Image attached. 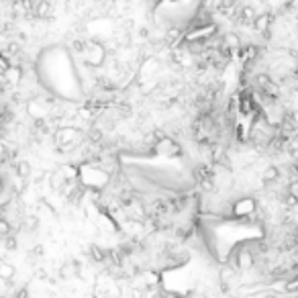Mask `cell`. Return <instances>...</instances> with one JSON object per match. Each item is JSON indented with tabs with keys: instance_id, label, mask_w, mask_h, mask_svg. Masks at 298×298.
Here are the masks:
<instances>
[{
	"instance_id": "cell-1",
	"label": "cell",
	"mask_w": 298,
	"mask_h": 298,
	"mask_svg": "<svg viewBox=\"0 0 298 298\" xmlns=\"http://www.w3.org/2000/svg\"><path fill=\"white\" fill-rule=\"evenodd\" d=\"M253 210H255V202L251 198H241L239 202H235V207H233L235 216H245V214H251Z\"/></svg>"
},
{
	"instance_id": "cell-2",
	"label": "cell",
	"mask_w": 298,
	"mask_h": 298,
	"mask_svg": "<svg viewBox=\"0 0 298 298\" xmlns=\"http://www.w3.org/2000/svg\"><path fill=\"white\" fill-rule=\"evenodd\" d=\"M102 60H104V51H102V47L90 43L88 49H86V61H88L90 65H98Z\"/></svg>"
},
{
	"instance_id": "cell-3",
	"label": "cell",
	"mask_w": 298,
	"mask_h": 298,
	"mask_svg": "<svg viewBox=\"0 0 298 298\" xmlns=\"http://www.w3.org/2000/svg\"><path fill=\"white\" fill-rule=\"evenodd\" d=\"M269 23H272V17H269L268 12H264V15H255V19H253L255 31H260L262 35H266L269 31Z\"/></svg>"
},
{
	"instance_id": "cell-4",
	"label": "cell",
	"mask_w": 298,
	"mask_h": 298,
	"mask_svg": "<svg viewBox=\"0 0 298 298\" xmlns=\"http://www.w3.org/2000/svg\"><path fill=\"white\" fill-rule=\"evenodd\" d=\"M21 67H17V65H8L6 67V72L2 74V80L4 82H8V84H17V82H21Z\"/></svg>"
},
{
	"instance_id": "cell-5",
	"label": "cell",
	"mask_w": 298,
	"mask_h": 298,
	"mask_svg": "<svg viewBox=\"0 0 298 298\" xmlns=\"http://www.w3.org/2000/svg\"><path fill=\"white\" fill-rule=\"evenodd\" d=\"M60 274H61V278H78V274H80L78 262H67L65 266H61Z\"/></svg>"
},
{
	"instance_id": "cell-6",
	"label": "cell",
	"mask_w": 298,
	"mask_h": 298,
	"mask_svg": "<svg viewBox=\"0 0 298 298\" xmlns=\"http://www.w3.org/2000/svg\"><path fill=\"white\" fill-rule=\"evenodd\" d=\"M27 111H29V115L33 119H43L45 117V108L39 104L37 100H29V104H27Z\"/></svg>"
},
{
	"instance_id": "cell-7",
	"label": "cell",
	"mask_w": 298,
	"mask_h": 298,
	"mask_svg": "<svg viewBox=\"0 0 298 298\" xmlns=\"http://www.w3.org/2000/svg\"><path fill=\"white\" fill-rule=\"evenodd\" d=\"M15 274H17L15 266H10L6 262H0V280H12Z\"/></svg>"
},
{
	"instance_id": "cell-8",
	"label": "cell",
	"mask_w": 298,
	"mask_h": 298,
	"mask_svg": "<svg viewBox=\"0 0 298 298\" xmlns=\"http://www.w3.org/2000/svg\"><path fill=\"white\" fill-rule=\"evenodd\" d=\"M278 178H280V172H278V168H274V166L266 168V172H264V180H266V182H276Z\"/></svg>"
},
{
	"instance_id": "cell-9",
	"label": "cell",
	"mask_w": 298,
	"mask_h": 298,
	"mask_svg": "<svg viewBox=\"0 0 298 298\" xmlns=\"http://www.w3.org/2000/svg\"><path fill=\"white\" fill-rule=\"evenodd\" d=\"M37 223H39L37 216H25V219L21 221V227L27 229V231H33V229L37 227Z\"/></svg>"
},
{
	"instance_id": "cell-10",
	"label": "cell",
	"mask_w": 298,
	"mask_h": 298,
	"mask_svg": "<svg viewBox=\"0 0 298 298\" xmlns=\"http://www.w3.org/2000/svg\"><path fill=\"white\" fill-rule=\"evenodd\" d=\"M253 19H255V10L251 6H245L241 10V21L243 23H253Z\"/></svg>"
},
{
	"instance_id": "cell-11",
	"label": "cell",
	"mask_w": 298,
	"mask_h": 298,
	"mask_svg": "<svg viewBox=\"0 0 298 298\" xmlns=\"http://www.w3.org/2000/svg\"><path fill=\"white\" fill-rule=\"evenodd\" d=\"M17 174H19V178H27V176L31 174V166L27 164V161H19V166H17Z\"/></svg>"
},
{
	"instance_id": "cell-12",
	"label": "cell",
	"mask_w": 298,
	"mask_h": 298,
	"mask_svg": "<svg viewBox=\"0 0 298 298\" xmlns=\"http://www.w3.org/2000/svg\"><path fill=\"white\" fill-rule=\"evenodd\" d=\"M239 268H251L253 266V255L249 253V251H245L241 255V260H239V264H237Z\"/></svg>"
},
{
	"instance_id": "cell-13",
	"label": "cell",
	"mask_w": 298,
	"mask_h": 298,
	"mask_svg": "<svg viewBox=\"0 0 298 298\" xmlns=\"http://www.w3.org/2000/svg\"><path fill=\"white\" fill-rule=\"evenodd\" d=\"M8 231H10V225H8V221L0 219V235H8Z\"/></svg>"
},
{
	"instance_id": "cell-14",
	"label": "cell",
	"mask_w": 298,
	"mask_h": 298,
	"mask_svg": "<svg viewBox=\"0 0 298 298\" xmlns=\"http://www.w3.org/2000/svg\"><path fill=\"white\" fill-rule=\"evenodd\" d=\"M227 45H229V47H235V49H237V47H239V39H237L235 35H227Z\"/></svg>"
},
{
	"instance_id": "cell-15",
	"label": "cell",
	"mask_w": 298,
	"mask_h": 298,
	"mask_svg": "<svg viewBox=\"0 0 298 298\" xmlns=\"http://www.w3.org/2000/svg\"><path fill=\"white\" fill-rule=\"evenodd\" d=\"M90 139H92V141H102V131L90 129Z\"/></svg>"
},
{
	"instance_id": "cell-16",
	"label": "cell",
	"mask_w": 298,
	"mask_h": 298,
	"mask_svg": "<svg viewBox=\"0 0 298 298\" xmlns=\"http://www.w3.org/2000/svg\"><path fill=\"white\" fill-rule=\"evenodd\" d=\"M231 276H233V269H229V268H223L221 269V280H231Z\"/></svg>"
},
{
	"instance_id": "cell-17",
	"label": "cell",
	"mask_w": 298,
	"mask_h": 298,
	"mask_svg": "<svg viewBox=\"0 0 298 298\" xmlns=\"http://www.w3.org/2000/svg\"><path fill=\"white\" fill-rule=\"evenodd\" d=\"M296 286H298V280H296V278H292V280L286 284V292H290V294H292V292L296 290Z\"/></svg>"
},
{
	"instance_id": "cell-18",
	"label": "cell",
	"mask_w": 298,
	"mask_h": 298,
	"mask_svg": "<svg viewBox=\"0 0 298 298\" xmlns=\"http://www.w3.org/2000/svg\"><path fill=\"white\" fill-rule=\"evenodd\" d=\"M17 247V241L12 239V237H8V241H6V249H15Z\"/></svg>"
},
{
	"instance_id": "cell-19",
	"label": "cell",
	"mask_w": 298,
	"mask_h": 298,
	"mask_svg": "<svg viewBox=\"0 0 298 298\" xmlns=\"http://www.w3.org/2000/svg\"><path fill=\"white\" fill-rule=\"evenodd\" d=\"M266 298H278V296H274V294H266Z\"/></svg>"
},
{
	"instance_id": "cell-20",
	"label": "cell",
	"mask_w": 298,
	"mask_h": 298,
	"mask_svg": "<svg viewBox=\"0 0 298 298\" xmlns=\"http://www.w3.org/2000/svg\"><path fill=\"white\" fill-rule=\"evenodd\" d=\"M2 188H4V184H2V180H0V192H2Z\"/></svg>"
},
{
	"instance_id": "cell-21",
	"label": "cell",
	"mask_w": 298,
	"mask_h": 298,
	"mask_svg": "<svg viewBox=\"0 0 298 298\" xmlns=\"http://www.w3.org/2000/svg\"><path fill=\"white\" fill-rule=\"evenodd\" d=\"M168 298H178V296H172V294H168Z\"/></svg>"
}]
</instances>
